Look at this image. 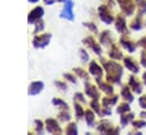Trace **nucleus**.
<instances>
[{
  "mask_svg": "<svg viewBox=\"0 0 146 135\" xmlns=\"http://www.w3.org/2000/svg\"><path fill=\"white\" fill-rule=\"evenodd\" d=\"M72 8H73V2H72V0H66V5H65L64 10L60 12V17L67 18V19L72 20V19L74 18V17H73V12H72Z\"/></svg>",
  "mask_w": 146,
  "mask_h": 135,
  "instance_id": "1",
  "label": "nucleus"
},
{
  "mask_svg": "<svg viewBox=\"0 0 146 135\" xmlns=\"http://www.w3.org/2000/svg\"><path fill=\"white\" fill-rule=\"evenodd\" d=\"M50 39V35H43V36H39L36 39H34V47H44L46 44H48V41Z\"/></svg>",
  "mask_w": 146,
  "mask_h": 135,
  "instance_id": "4",
  "label": "nucleus"
},
{
  "mask_svg": "<svg viewBox=\"0 0 146 135\" xmlns=\"http://www.w3.org/2000/svg\"><path fill=\"white\" fill-rule=\"evenodd\" d=\"M42 14H43L42 8H35V9L32 10V11L30 12V15H29V18H27L29 23H33V22H35L36 19H39V18L42 16Z\"/></svg>",
  "mask_w": 146,
  "mask_h": 135,
  "instance_id": "2",
  "label": "nucleus"
},
{
  "mask_svg": "<svg viewBox=\"0 0 146 135\" xmlns=\"http://www.w3.org/2000/svg\"><path fill=\"white\" fill-rule=\"evenodd\" d=\"M29 1H31V2H35V1H38V0H29Z\"/></svg>",
  "mask_w": 146,
  "mask_h": 135,
  "instance_id": "5",
  "label": "nucleus"
},
{
  "mask_svg": "<svg viewBox=\"0 0 146 135\" xmlns=\"http://www.w3.org/2000/svg\"><path fill=\"white\" fill-rule=\"evenodd\" d=\"M42 87H43V84H42L41 82H34V83H32V84L30 85V87H29V94H31V95L38 94V93L42 90Z\"/></svg>",
  "mask_w": 146,
  "mask_h": 135,
  "instance_id": "3",
  "label": "nucleus"
}]
</instances>
